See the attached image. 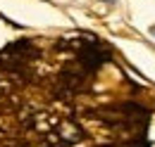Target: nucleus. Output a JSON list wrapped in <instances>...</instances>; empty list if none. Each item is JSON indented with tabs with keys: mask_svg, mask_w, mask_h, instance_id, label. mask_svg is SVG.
Wrapping results in <instances>:
<instances>
[{
	"mask_svg": "<svg viewBox=\"0 0 155 147\" xmlns=\"http://www.w3.org/2000/svg\"><path fill=\"white\" fill-rule=\"evenodd\" d=\"M150 31H153V36H155V26H153V29H150Z\"/></svg>",
	"mask_w": 155,
	"mask_h": 147,
	"instance_id": "nucleus-1",
	"label": "nucleus"
}]
</instances>
